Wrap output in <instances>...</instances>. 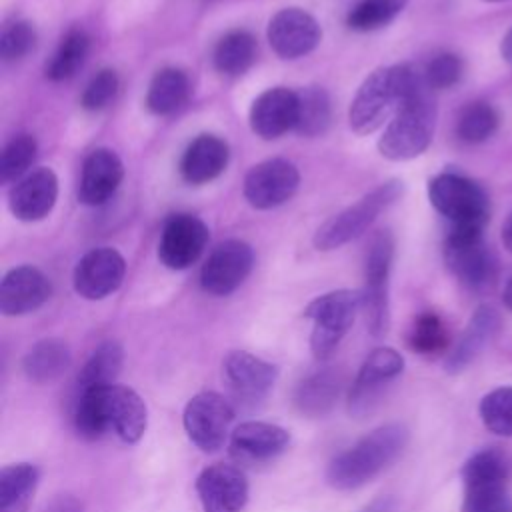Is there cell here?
I'll use <instances>...</instances> for the list:
<instances>
[{
  "label": "cell",
  "mask_w": 512,
  "mask_h": 512,
  "mask_svg": "<svg viewBox=\"0 0 512 512\" xmlns=\"http://www.w3.org/2000/svg\"><path fill=\"white\" fill-rule=\"evenodd\" d=\"M234 408L218 392L204 390L192 396L182 414V424L190 442L202 452H216L228 438Z\"/></svg>",
  "instance_id": "30bf717a"
},
{
  "label": "cell",
  "mask_w": 512,
  "mask_h": 512,
  "mask_svg": "<svg viewBox=\"0 0 512 512\" xmlns=\"http://www.w3.org/2000/svg\"><path fill=\"white\" fill-rule=\"evenodd\" d=\"M394 508H396V500L392 496H380V498H374L364 508H360L358 512H394Z\"/></svg>",
  "instance_id": "ee69618b"
},
{
  "label": "cell",
  "mask_w": 512,
  "mask_h": 512,
  "mask_svg": "<svg viewBox=\"0 0 512 512\" xmlns=\"http://www.w3.org/2000/svg\"><path fill=\"white\" fill-rule=\"evenodd\" d=\"M36 158V140L30 134L14 136L2 150L0 156V178L2 182H12L24 176Z\"/></svg>",
  "instance_id": "f35d334b"
},
{
  "label": "cell",
  "mask_w": 512,
  "mask_h": 512,
  "mask_svg": "<svg viewBox=\"0 0 512 512\" xmlns=\"http://www.w3.org/2000/svg\"><path fill=\"white\" fill-rule=\"evenodd\" d=\"M436 104L432 90L424 88L404 100L378 140V150L388 160H410L420 156L432 142Z\"/></svg>",
  "instance_id": "3957f363"
},
{
  "label": "cell",
  "mask_w": 512,
  "mask_h": 512,
  "mask_svg": "<svg viewBox=\"0 0 512 512\" xmlns=\"http://www.w3.org/2000/svg\"><path fill=\"white\" fill-rule=\"evenodd\" d=\"M190 92L192 86L186 72L178 68H162L154 74L148 86L146 106L156 116H170L188 102Z\"/></svg>",
  "instance_id": "f1b7e54d"
},
{
  "label": "cell",
  "mask_w": 512,
  "mask_h": 512,
  "mask_svg": "<svg viewBox=\"0 0 512 512\" xmlns=\"http://www.w3.org/2000/svg\"><path fill=\"white\" fill-rule=\"evenodd\" d=\"M208 244V226L192 214H174L166 220L158 244V258L170 270L190 268Z\"/></svg>",
  "instance_id": "9a60e30c"
},
{
  "label": "cell",
  "mask_w": 512,
  "mask_h": 512,
  "mask_svg": "<svg viewBox=\"0 0 512 512\" xmlns=\"http://www.w3.org/2000/svg\"><path fill=\"white\" fill-rule=\"evenodd\" d=\"M484 2H506V0H484Z\"/></svg>",
  "instance_id": "c3c4849f"
},
{
  "label": "cell",
  "mask_w": 512,
  "mask_h": 512,
  "mask_svg": "<svg viewBox=\"0 0 512 512\" xmlns=\"http://www.w3.org/2000/svg\"><path fill=\"white\" fill-rule=\"evenodd\" d=\"M224 380L238 402L256 404L268 396L278 378V368L246 350H232L222 362Z\"/></svg>",
  "instance_id": "2e32d148"
},
{
  "label": "cell",
  "mask_w": 512,
  "mask_h": 512,
  "mask_svg": "<svg viewBox=\"0 0 512 512\" xmlns=\"http://www.w3.org/2000/svg\"><path fill=\"white\" fill-rule=\"evenodd\" d=\"M58 198V178L50 168H36L10 190V212L22 222H36L50 214Z\"/></svg>",
  "instance_id": "44dd1931"
},
{
  "label": "cell",
  "mask_w": 512,
  "mask_h": 512,
  "mask_svg": "<svg viewBox=\"0 0 512 512\" xmlns=\"http://www.w3.org/2000/svg\"><path fill=\"white\" fill-rule=\"evenodd\" d=\"M196 494L204 512H240L250 494L246 474L234 464H210L196 478Z\"/></svg>",
  "instance_id": "5bb4252c"
},
{
  "label": "cell",
  "mask_w": 512,
  "mask_h": 512,
  "mask_svg": "<svg viewBox=\"0 0 512 512\" xmlns=\"http://www.w3.org/2000/svg\"><path fill=\"white\" fill-rule=\"evenodd\" d=\"M126 262L114 248H94L86 252L74 268V290L86 300H102L116 292L124 280Z\"/></svg>",
  "instance_id": "e0dca14e"
},
{
  "label": "cell",
  "mask_w": 512,
  "mask_h": 512,
  "mask_svg": "<svg viewBox=\"0 0 512 512\" xmlns=\"http://www.w3.org/2000/svg\"><path fill=\"white\" fill-rule=\"evenodd\" d=\"M108 432H114L124 444H136L148 426V410L142 396L122 384L106 390Z\"/></svg>",
  "instance_id": "cb8c5ba5"
},
{
  "label": "cell",
  "mask_w": 512,
  "mask_h": 512,
  "mask_svg": "<svg viewBox=\"0 0 512 512\" xmlns=\"http://www.w3.org/2000/svg\"><path fill=\"white\" fill-rule=\"evenodd\" d=\"M432 206L450 220V228L484 230L490 218V200L484 188L460 174L442 172L428 184Z\"/></svg>",
  "instance_id": "5b68a950"
},
{
  "label": "cell",
  "mask_w": 512,
  "mask_h": 512,
  "mask_svg": "<svg viewBox=\"0 0 512 512\" xmlns=\"http://www.w3.org/2000/svg\"><path fill=\"white\" fill-rule=\"evenodd\" d=\"M50 280L34 266H16L0 282V312L24 316L38 310L50 298Z\"/></svg>",
  "instance_id": "ffe728a7"
},
{
  "label": "cell",
  "mask_w": 512,
  "mask_h": 512,
  "mask_svg": "<svg viewBox=\"0 0 512 512\" xmlns=\"http://www.w3.org/2000/svg\"><path fill=\"white\" fill-rule=\"evenodd\" d=\"M320 24L300 8L278 10L268 24V42L272 50L286 60L310 54L320 42Z\"/></svg>",
  "instance_id": "ac0fdd59"
},
{
  "label": "cell",
  "mask_w": 512,
  "mask_h": 512,
  "mask_svg": "<svg viewBox=\"0 0 512 512\" xmlns=\"http://www.w3.org/2000/svg\"><path fill=\"white\" fill-rule=\"evenodd\" d=\"M362 308V290H332L314 298L304 316L312 320L310 350L318 360H326L354 324Z\"/></svg>",
  "instance_id": "8992f818"
},
{
  "label": "cell",
  "mask_w": 512,
  "mask_h": 512,
  "mask_svg": "<svg viewBox=\"0 0 512 512\" xmlns=\"http://www.w3.org/2000/svg\"><path fill=\"white\" fill-rule=\"evenodd\" d=\"M228 144L214 134H200L182 154L180 174L190 184H204L218 178L228 164Z\"/></svg>",
  "instance_id": "d4e9b609"
},
{
  "label": "cell",
  "mask_w": 512,
  "mask_h": 512,
  "mask_svg": "<svg viewBox=\"0 0 512 512\" xmlns=\"http://www.w3.org/2000/svg\"><path fill=\"white\" fill-rule=\"evenodd\" d=\"M256 38L248 30L226 32L214 48V66L226 76L244 74L256 60Z\"/></svg>",
  "instance_id": "1f68e13d"
},
{
  "label": "cell",
  "mask_w": 512,
  "mask_h": 512,
  "mask_svg": "<svg viewBox=\"0 0 512 512\" xmlns=\"http://www.w3.org/2000/svg\"><path fill=\"white\" fill-rule=\"evenodd\" d=\"M298 168L284 158L256 164L244 178V198L258 210H270L288 202L298 190Z\"/></svg>",
  "instance_id": "4fadbf2b"
},
{
  "label": "cell",
  "mask_w": 512,
  "mask_h": 512,
  "mask_svg": "<svg viewBox=\"0 0 512 512\" xmlns=\"http://www.w3.org/2000/svg\"><path fill=\"white\" fill-rule=\"evenodd\" d=\"M42 512H82V504L78 498L70 496V494H60L56 498H52Z\"/></svg>",
  "instance_id": "7bdbcfd3"
},
{
  "label": "cell",
  "mask_w": 512,
  "mask_h": 512,
  "mask_svg": "<svg viewBox=\"0 0 512 512\" xmlns=\"http://www.w3.org/2000/svg\"><path fill=\"white\" fill-rule=\"evenodd\" d=\"M402 194L400 180H388L362 196L356 204L328 218L314 234V246L318 250H334L342 244L358 238L372 226V222L392 206Z\"/></svg>",
  "instance_id": "52a82bcc"
},
{
  "label": "cell",
  "mask_w": 512,
  "mask_h": 512,
  "mask_svg": "<svg viewBox=\"0 0 512 512\" xmlns=\"http://www.w3.org/2000/svg\"><path fill=\"white\" fill-rule=\"evenodd\" d=\"M428 88L422 70L410 64H396L374 70L358 88L348 120L356 134H370L398 110V106L420 90Z\"/></svg>",
  "instance_id": "7a4b0ae2"
},
{
  "label": "cell",
  "mask_w": 512,
  "mask_h": 512,
  "mask_svg": "<svg viewBox=\"0 0 512 512\" xmlns=\"http://www.w3.org/2000/svg\"><path fill=\"white\" fill-rule=\"evenodd\" d=\"M298 116V92L288 88L264 90L250 108V128L264 140L294 130Z\"/></svg>",
  "instance_id": "7402d4cb"
},
{
  "label": "cell",
  "mask_w": 512,
  "mask_h": 512,
  "mask_svg": "<svg viewBox=\"0 0 512 512\" xmlns=\"http://www.w3.org/2000/svg\"><path fill=\"white\" fill-rule=\"evenodd\" d=\"M394 258V238L388 230L378 232L368 248L364 264V290L362 310L366 314L368 330L374 338H380L388 330L390 308H388V282Z\"/></svg>",
  "instance_id": "9c48e42d"
},
{
  "label": "cell",
  "mask_w": 512,
  "mask_h": 512,
  "mask_svg": "<svg viewBox=\"0 0 512 512\" xmlns=\"http://www.w3.org/2000/svg\"><path fill=\"white\" fill-rule=\"evenodd\" d=\"M424 80L430 90H446L460 82L464 74L462 58L454 52H440L428 60L422 70Z\"/></svg>",
  "instance_id": "ab89813d"
},
{
  "label": "cell",
  "mask_w": 512,
  "mask_h": 512,
  "mask_svg": "<svg viewBox=\"0 0 512 512\" xmlns=\"http://www.w3.org/2000/svg\"><path fill=\"white\" fill-rule=\"evenodd\" d=\"M118 86H120V80L112 68H104L96 72L82 92V98H80L82 108L88 112L104 110L116 98Z\"/></svg>",
  "instance_id": "b9f144b4"
},
{
  "label": "cell",
  "mask_w": 512,
  "mask_h": 512,
  "mask_svg": "<svg viewBox=\"0 0 512 512\" xmlns=\"http://www.w3.org/2000/svg\"><path fill=\"white\" fill-rule=\"evenodd\" d=\"M500 328V316L490 306H480L474 316L470 318L466 330L450 350L446 358V370L456 374L462 372L480 352L482 348L494 338Z\"/></svg>",
  "instance_id": "4316f807"
},
{
  "label": "cell",
  "mask_w": 512,
  "mask_h": 512,
  "mask_svg": "<svg viewBox=\"0 0 512 512\" xmlns=\"http://www.w3.org/2000/svg\"><path fill=\"white\" fill-rule=\"evenodd\" d=\"M404 358L390 346L374 348L362 362L350 394H348V412L354 418H364L372 414L386 392V388L402 374Z\"/></svg>",
  "instance_id": "8fae6325"
},
{
  "label": "cell",
  "mask_w": 512,
  "mask_h": 512,
  "mask_svg": "<svg viewBox=\"0 0 512 512\" xmlns=\"http://www.w3.org/2000/svg\"><path fill=\"white\" fill-rule=\"evenodd\" d=\"M448 270L468 290L486 292L498 280V260L482 238V230L450 228L444 242Z\"/></svg>",
  "instance_id": "ba28073f"
},
{
  "label": "cell",
  "mask_w": 512,
  "mask_h": 512,
  "mask_svg": "<svg viewBox=\"0 0 512 512\" xmlns=\"http://www.w3.org/2000/svg\"><path fill=\"white\" fill-rule=\"evenodd\" d=\"M498 128V114L492 104L476 100L466 104L456 118V136L466 144L486 142Z\"/></svg>",
  "instance_id": "e575fe53"
},
{
  "label": "cell",
  "mask_w": 512,
  "mask_h": 512,
  "mask_svg": "<svg viewBox=\"0 0 512 512\" xmlns=\"http://www.w3.org/2000/svg\"><path fill=\"white\" fill-rule=\"evenodd\" d=\"M72 364L70 348L60 338L36 342L22 358V372L34 384H52L64 376Z\"/></svg>",
  "instance_id": "83f0119b"
},
{
  "label": "cell",
  "mask_w": 512,
  "mask_h": 512,
  "mask_svg": "<svg viewBox=\"0 0 512 512\" xmlns=\"http://www.w3.org/2000/svg\"><path fill=\"white\" fill-rule=\"evenodd\" d=\"M38 468L30 462L6 464L0 470V512H28L38 486Z\"/></svg>",
  "instance_id": "f546056e"
},
{
  "label": "cell",
  "mask_w": 512,
  "mask_h": 512,
  "mask_svg": "<svg viewBox=\"0 0 512 512\" xmlns=\"http://www.w3.org/2000/svg\"><path fill=\"white\" fill-rule=\"evenodd\" d=\"M36 44V30L26 20H14L2 28L0 56L4 62L22 60Z\"/></svg>",
  "instance_id": "60d3db41"
},
{
  "label": "cell",
  "mask_w": 512,
  "mask_h": 512,
  "mask_svg": "<svg viewBox=\"0 0 512 512\" xmlns=\"http://www.w3.org/2000/svg\"><path fill=\"white\" fill-rule=\"evenodd\" d=\"M332 108L328 92L320 86H308L298 92V116L294 130L304 136H318L330 124Z\"/></svg>",
  "instance_id": "836d02e7"
},
{
  "label": "cell",
  "mask_w": 512,
  "mask_h": 512,
  "mask_svg": "<svg viewBox=\"0 0 512 512\" xmlns=\"http://www.w3.org/2000/svg\"><path fill=\"white\" fill-rule=\"evenodd\" d=\"M482 424L498 434V436H512V386H502L488 392L478 406Z\"/></svg>",
  "instance_id": "74e56055"
},
{
  "label": "cell",
  "mask_w": 512,
  "mask_h": 512,
  "mask_svg": "<svg viewBox=\"0 0 512 512\" xmlns=\"http://www.w3.org/2000/svg\"><path fill=\"white\" fill-rule=\"evenodd\" d=\"M340 390L342 376L336 370L310 372L294 388V406L302 416L322 418L336 406Z\"/></svg>",
  "instance_id": "484cf974"
},
{
  "label": "cell",
  "mask_w": 512,
  "mask_h": 512,
  "mask_svg": "<svg viewBox=\"0 0 512 512\" xmlns=\"http://www.w3.org/2000/svg\"><path fill=\"white\" fill-rule=\"evenodd\" d=\"M510 472L512 462L498 448H484L472 454L462 466V512H512Z\"/></svg>",
  "instance_id": "277c9868"
},
{
  "label": "cell",
  "mask_w": 512,
  "mask_h": 512,
  "mask_svg": "<svg viewBox=\"0 0 512 512\" xmlns=\"http://www.w3.org/2000/svg\"><path fill=\"white\" fill-rule=\"evenodd\" d=\"M502 300H504V306L512 310V276H510V280H508V282H506V286H504Z\"/></svg>",
  "instance_id": "7dc6e473"
},
{
  "label": "cell",
  "mask_w": 512,
  "mask_h": 512,
  "mask_svg": "<svg viewBox=\"0 0 512 512\" xmlns=\"http://www.w3.org/2000/svg\"><path fill=\"white\" fill-rule=\"evenodd\" d=\"M500 54L506 60V64L512 68V28L504 34V38L500 42Z\"/></svg>",
  "instance_id": "f6af8a7d"
},
{
  "label": "cell",
  "mask_w": 512,
  "mask_h": 512,
  "mask_svg": "<svg viewBox=\"0 0 512 512\" xmlns=\"http://www.w3.org/2000/svg\"><path fill=\"white\" fill-rule=\"evenodd\" d=\"M502 242H504L506 250L512 252V212H510V216L506 218V222L502 224Z\"/></svg>",
  "instance_id": "bcb514c9"
},
{
  "label": "cell",
  "mask_w": 512,
  "mask_h": 512,
  "mask_svg": "<svg viewBox=\"0 0 512 512\" xmlns=\"http://www.w3.org/2000/svg\"><path fill=\"white\" fill-rule=\"evenodd\" d=\"M90 52V36L82 28H72L60 40L56 52L46 64V78L52 82H64L76 76L84 66Z\"/></svg>",
  "instance_id": "d6a6232c"
},
{
  "label": "cell",
  "mask_w": 512,
  "mask_h": 512,
  "mask_svg": "<svg viewBox=\"0 0 512 512\" xmlns=\"http://www.w3.org/2000/svg\"><path fill=\"white\" fill-rule=\"evenodd\" d=\"M124 178V166L110 148L92 150L82 166L78 200L86 206H100L112 198Z\"/></svg>",
  "instance_id": "603a6c76"
},
{
  "label": "cell",
  "mask_w": 512,
  "mask_h": 512,
  "mask_svg": "<svg viewBox=\"0 0 512 512\" xmlns=\"http://www.w3.org/2000/svg\"><path fill=\"white\" fill-rule=\"evenodd\" d=\"M124 364V348L116 340H106L88 356L84 366L80 368L74 392L94 386H110L116 384V378Z\"/></svg>",
  "instance_id": "4dcf8cb0"
},
{
  "label": "cell",
  "mask_w": 512,
  "mask_h": 512,
  "mask_svg": "<svg viewBox=\"0 0 512 512\" xmlns=\"http://www.w3.org/2000/svg\"><path fill=\"white\" fill-rule=\"evenodd\" d=\"M408 4V0H360L346 16V24L358 32L378 30L390 24Z\"/></svg>",
  "instance_id": "8d00e7d4"
},
{
  "label": "cell",
  "mask_w": 512,
  "mask_h": 512,
  "mask_svg": "<svg viewBox=\"0 0 512 512\" xmlns=\"http://www.w3.org/2000/svg\"><path fill=\"white\" fill-rule=\"evenodd\" d=\"M408 444V428L382 424L336 454L326 468V482L336 490H356L392 466Z\"/></svg>",
  "instance_id": "6da1fadb"
},
{
  "label": "cell",
  "mask_w": 512,
  "mask_h": 512,
  "mask_svg": "<svg viewBox=\"0 0 512 512\" xmlns=\"http://www.w3.org/2000/svg\"><path fill=\"white\" fill-rule=\"evenodd\" d=\"M254 252L244 240H224L206 258L200 270V286L214 296L234 292L250 274Z\"/></svg>",
  "instance_id": "7c38bea8"
},
{
  "label": "cell",
  "mask_w": 512,
  "mask_h": 512,
  "mask_svg": "<svg viewBox=\"0 0 512 512\" xmlns=\"http://www.w3.org/2000/svg\"><path fill=\"white\" fill-rule=\"evenodd\" d=\"M290 444V434L286 428L262 422L246 420L238 424L230 434V452L238 462L260 464L280 456Z\"/></svg>",
  "instance_id": "d6986e66"
},
{
  "label": "cell",
  "mask_w": 512,
  "mask_h": 512,
  "mask_svg": "<svg viewBox=\"0 0 512 512\" xmlns=\"http://www.w3.org/2000/svg\"><path fill=\"white\" fill-rule=\"evenodd\" d=\"M450 334L444 320L436 312H422L412 322L408 332V346L424 356L440 354L448 348Z\"/></svg>",
  "instance_id": "d590c367"
}]
</instances>
